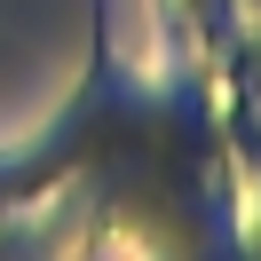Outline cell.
I'll return each mask as SVG.
<instances>
[{"mask_svg":"<svg viewBox=\"0 0 261 261\" xmlns=\"http://www.w3.org/2000/svg\"><path fill=\"white\" fill-rule=\"evenodd\" d=\"M0 245H253L222 64L166 48V64L119 71L111 8L95 0L71 103L24 150H0Z\"/></svg>","mask_w":261,"mask_h":261,"instance_id":"obj_1","label":"cell"},{"mask_svg":"<svg viewBox=\"0 0 261 261\" xmlns=\"http://www.w3.org/2000/svg\"><path fill=\"white\" fill-rule=\"evenodd\" d=\"M222 111H229V150H238V182H245V222L261 245V0L245 8L222 56Z\"/></svg>","mask_w":261,"mask_h":261,"instance_id":"obj_2","label":"cell"}]
</instances>
